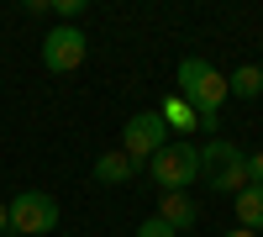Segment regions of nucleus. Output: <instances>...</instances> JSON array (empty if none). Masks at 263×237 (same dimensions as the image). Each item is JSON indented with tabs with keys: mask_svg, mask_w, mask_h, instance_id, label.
<instances>
[{
	"mask_svg": "<svg viewBox=\"0 0 263 237\" xmlns=\"http://www.w3.org/2000/svg\"><path fill=\"white\" fill-rule=\"evenodd\" d=\"M179 100L195 111L200 126H216V111L227 100V74L216 63H205V58H184L179 63Z\"/></svg>",
	"mask_w": 263,
	"mask_h": 237,
	"instance_id": "1",
	"label": "nucleus"
},
{
	"mask_svg": "<svg viewBox=\"0 0 263 237\" xmlns=\"http://www.w3.org/2000/svg\"><path fill=\"white\" fill-rule=\"evenodd\" d=\"M200 179L216 190V195H237V190H248V153L237 142L200 148Z\"/></svg>",
	"mask_w": 263,
	"mask_h": 237,
	"instance_id": "2",
	"label": "nucleus"
},
{
	"mask_svg": "<svg viewBox=\"0 0 263 237\" xmlns=\"http://www.w3.org/2000/svg\"><path fill=\"white\" fill-rule=\"evenodd\" d=\"M147 174H153V185H158V195H168V190H190L195 179H200V148L168 142L163 153L147 158Z\"/></svg>",
	"mask_w": 263,
	"mask_h": 237,
	"instance_id": "3",
	"label": "nucleus"
},
{
	"mask_svg": "<svg viewBox=\"0 0 263 237\" xmlns=\"http://www.w3.org/2000/svg\"><path fill=\"white\" fill-rule=\"evenodd\" d=\"M168 148V126H163V116L158 111H137L126 121V132H121V153L132 158V163H147L153 153H163Z\"/></svg>",
	"mask_w": 263,
	"mask_h": 237,
	"instance_id": "4",
	"label": "nucleus"
},
{
	"mask_svg": "<svg viewBox=\"0 0 263 237\" xmlns=\"http://www.w3.org/2000/svg\"><path fill=\"white\" fill-rule=\"evenodd\" d=\"M6 211H11V232H27V237L53 232V227H58V200H53V195H42V190H21V195H16Z\"/></svg>",
	"mask_w": 263,
	"mask_h": 237,
	"instance_id": "5",
	"label": "nucleus"
},
{
	"mask_svg": "<svg viewBox=\"0 0 263 237\" xmlns=\"http://www.w3.org/2000/svg\"><path fill=\"white\" fill-rule=\"evenodd\" d=\"M84 48H90L84 32L63 21V27H53L48 37H42V69H48V74H74L84 63Z\"/></svg>",
	"mask_w": 263,
	"mask_h": 237,
	"instance_id": "6",
	"label": "nucleus"
},
{
	"mask_svg": "<svg viewBox=\"0 0 263 237\" xmlns=\"http://www.w3.org/2000/svg\"><path fill=\"white\" fill-rule=\"evenodd\" d=\"M195 216H200V211H195V200L184 195V190H168V195H158V222H163V227L190 232V227H195Z\"/></svg>",
	"mask_w": 263,
	"mask_h": 237,
	"instance_id": "7",
	"label": "nucleus"
},
{
	"mask_svg": "<svg viewBox=\"0 0 263 237\" xmlns=\"http://www.w3.org/2000/svg\"><path fill=\"white\" fill-rule=\"evenodd\" d=\"M132 174H137V163H132L121 148H111V153L95 158V179H100V185H126Z\"/></svg>",
	"mask_w": 263,
	"mask_h": 237,
	"instance_id": "8",
	"label": "nucleus"
},
{
	"mask_svg": "<svg viewBox=\"0 0 263 237\" xmlns=\"http://www.w3.org/2000/svg\"><path fill=\"white\" fill-rule=\"evenodd\" d=\"M237 222H242L248 232H258V227H263V185L237 190Z\"/></svg>",
	"mask_w": 263,
	"mask_h": 237,
	"instance_id": "9",
	"label": "nucleus"
},
{
	"mask_svg": "<svg viewBox=\"0 0 263 237\" xmlns=\"http://www.w3.org/2000/svg\"><path fill=\"white\" fill-rule=\"evenodd\" d=\"M227 95H242V100H258L263 95V69L258 63H242L232 79H227Z\"/></svg>",
	"mask_w": 263,
	"mask_h": 237,
	"instance_id": "10",
	"label": "nucleus"
},
{
	"mask_svg": "<svg viewBox=\"0 0 263 237\" xmlns=\"http://www.w3.org/2000/svg\"><path fill=\"white\" fill-rule=\"evenodd\" d=\"M158 116H163V126H174V132H195V126H200V121H195V111H190L179 95H168Z\"/></svg>",
	"mask_w": 263,
	"mask_h": 237,
	"instance_id": "11",
	"label": "nucleus"
},
{
	"mask_svg": "<svg viewBox=\"0 0 263 237\" xmlns=\"http://www.w3.org/2000/svg\"><path fill=\"white\" fill-rule=\"evenodd\" d=\"M137 237H179V232H174V227H163L158 216H153V222H142V227H137Z\"/></svg>",
	"mask_w": 263,
	"mask_h": 237,
	"instance_id": "12",
	"label": "nucleus"
},
{
	"mask_svg": "<svg viewBox=\"0 0 263 237\" xmlns=\"http://www.w3.org/2000/svg\"><path fill=\"white\" fill-rule=\"evenodd\" d=\"M248 185H263V153L248 158Z\"/></svg>",
	"mask_w": 263,
	"mask_h": 237,
	"instance_id": "13",
	"label": "nucleus"
},
{
	"mask_svg": "<svg viewBox=\"0 0 263 237\" xmlns=\"http://www.w3.org/2000/svg\"><path fill=\"white\" fill-rule=\"evenodd\" d=\"M53 6H58V16H79V11H84V0H53Z\"/></svg>",
	"mask_w": 263,
	"mask_h": 237,
	"instance_id": "14",
	"label": "nucleus"
},
{
	"mask_svg": "<svg viewBox=\"0 0 263 237\" xmlns=\"http://www.w3.org/2000/svg\"><path fill=\"white\" fill-rule=\"evenodd\" d=\"M0 232H11V211L6 206H0Z\"/></svg>",
	"mask_w": 263,
	"mask_h": 237,
	"instance_id": "15",
	"label": "nucleus"
},
{
	"mask_svg": "<svg viewBox=\"0 0 263 237\" xmlns=\"http://www.w3.org/2000/svg\"><path fill=\"white\" fill-rule=\"evenodd\" d=\"M227 237H258V232H248V227H237V232H227Z\"/></svg>",
	"mask_w": 263,
	"mask_h": 237,
	"instance_id": "16",
	"label": "nucleus"
}]
</instances>
